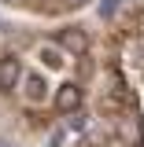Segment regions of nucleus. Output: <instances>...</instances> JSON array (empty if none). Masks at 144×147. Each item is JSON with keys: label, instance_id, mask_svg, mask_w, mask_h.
Here are the masks:
<instances>
[{"label": "nucleus", "instance_id": "obj_7", "mask_svg": "<svg viewBox=\"0 0 144 147\" xmlns=\"http://www.w3.org/2000/svg\"><path fill=\"white\" fill-rule=\"evenodd\" d=\"M74 147H92V144H85V140H81V144H74Z\"/></svg>", "mask_w": 144, "mask_h": 147}, {"label": "nucleus", "instance_id": "obj_4", "mask_svg": "<svg viewBox=\"0 0 144 147\" xmlns=\"http://www.w3.org/2000/svg\"><path fill=\"white\" fill-rule=\"evenodd\" d=\"M22 81V59L18 55H4L0 59V92H15V85Z\"/></svg>", "mask_w": 144, "mask_h": 147}, {"label": "nucleus", "instance_id": "obj_2", "mask_svg": "<svg viewBox=\"0 0 144 147\" xmlns=\"http://www.w3.org/2000/svg\"><path fill=\"white\" fill-rule=\"evenodd\" d=\"M78 107H81V85H78V81H63V85L55 88V110L70 118Z\"/></svg>", "mask_w": 144, "mask_h": 147}, {"label": "nucleus", "instance_id": "obj_6", "mask_svg": "<svg viewBox=\"0 0 144 147\" xmlns=\"http://www.w3.org/2000/svg\"><path fill=\"white\" fill-rule=\"evenodd\" d=\"M67 4H70V7H81V4H89V0H67Z\"/></svg>", "mask_w": 144, "mask_h": 147}, {"label": "nucleus", "instance_id": "obj_5", "mask_svg": "<svg viewBox=\"0 0 144 147\" xmlns=\"http://www.w3.org/2000/svg\"><path fill=\"white\" fill-rule=\"evenodd\" d=\"M41 66H48V70H63V66H67V52L55 48V44L41 48Z\"/></svg>", "mask_w": 144, "mask_h": 147}, {"label": "nucleus", "instance_id": "obj_1", "mask_svg": "<svg viewBox=\"0 0 144 147\" xmlns=\"http://www.w3.org/2000/svg\"><path fill=\"white\" fill-rule=\"evenodd\" d=\"M55 48H63V52L74 55V59H81V55L89 52V33H85L81 26H63V30L55 33Z\"/></svg>", "mask_w": 144, "mask_h": 147}, {"label": "nucleus", "instance_id": "obj_3", "mask_svg": "<svg viewBox=\"0 0 144 147\" xmlns=\"http://www.w3.org/2000/svg\"><path fill=\"white\" fill-rule=\"evenodd\" d=\"M22 99L30 103V107H41L44 99H48V81L41 77V74H22Z\"/></svg>", "mask_w": 144, "mask_h": 147}]
</instances>
